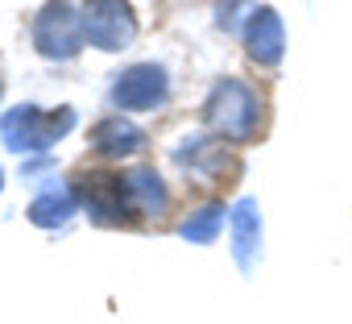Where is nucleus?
<instances>
[{"mask_svg": "<svg viewBox=\"0 0 352 324\" xmlns=\"http://www.w3.org/2000/svg\"><path fill=\"white\" fill-rule=\"evenodd\" d=\"M224 204H204V208H195L183 225H179V237L183 241H191V245H208V241H216V233L224 229Z\"/></svg>", "mask_w": 352, "mask_h": 324, "instance_id": "nucleus-13", "label": "nucleus"}, {"mask_svg": "<svg viewBox=\"0 0 352 324\" xmlns=\"http://www.w3.org/2000/svg\"><path fill=\"white\" fill-rule=\"evenodd\" d=\"M174 162L183 171H191L199 183H220L224 175H236V158H228V150L220 141H208V137H183L174 145Z\"/></svg>", "mask_w": 352, "mask_h": 324, "instance_id": "nucleus-6", "label": "nucleus"}, {"mask_svg": "<svg viewBox=\"0 0 352 324\" xmlns=\"http://www.w3.org/2000/svg\"><path fill=\"white\" fill-rule=\"evenodd\" d=\"M75 212H79V196H75V188H67V183H50L42 196H34V204H30L25 216H30L38 229H58V225H67Z\"/></svg>", "mask_w": 352, "mask_h": 324, "instance_id": "nucleus-12", "label": "nucleus"}, {"mask_svg": "<svg viewBox=\"0 0 352 324\" xmlns=\"http://www.w3.org/2000/svg\"><path fill=\"white\" fill-rule=\"evenodd\" d=\"M120 188H124V204H129L133 216H162L166 212V188H162V175L153 167L124 171Z\"/></svg>", "mask_w": 352, "mask_h": 324, "instance_id": "nucleus-11", "label": "nucleus"}, {"mask_svg": "<svg viewBox=\"0 0 352 324\" xmlns=\"http://www.w3.org/2000/svg\"><path fill=\"white\" fill-rule=\"evenodd\" d=\"M0 92H5V83H0Z\"/></svg>", "mask_w": 352, "mask_h": 324, "instance_id": "nucleus-16", "label": "nucleus"}, {"mask_svg": "<svg viewBox=\"0 0 352 324\" xmlns=\"http://www.w3.org/2000/svg\"><path fill=\"white\" fill-rule=\"evenodd\" d=\"M216 13H220V26H236V13H241V5H220Z\"/></svg>", "mask_w": 352, "mask_h": 324, "instance_id": "nucleus-14", "label": "nucleus"}, {"mask_svg": "<svg viewBox=\"0 0 352 324\" xmlns=\"http://www.w3.org/2000/svg\"><path fill=\"white\" fill-rule=\"evenodd\" d=\"M0 192H5V171H0Z\"/></svg>", "mask_w": 352, "mask_h": 324, "instance_id": "nucleus-15", "label": "nucleus"}, {"mask_svg": "<svg viewBox=\"0 0 352 324\" xmlns=\"http://www.w3.org/2000/svg\"><path fill=\"white\" fill-rule=\"evenodd\" d=\"M170 92V79L157 63H133L116 75L112 83V104L120 112H145V108H157Z\"/></svg>", "mask_w": 352, "mask_h": 324, "instance_id": "nucleus-5", "label": "nucleus"}, {"mask_svg": "<svg viewBox=\"0 0 352 324\" xmlns=\"http://www.w3.org/2000/svg\"><path fill=\"white\" fill-rule=\"evenodd\" d=\"M83 208L96 225H129L133 212L124 204V188H120V175H87L83 179Z\"/></svg>", "mask_w": 352, "mask_h": 324, "instance_id": "nucleus-8", "label": "nucleus"}, {"mask_svg": "<svg viewBox=\"0 0 352 324\" xmlns=\"http://www.w3.org/2000/svg\"><path fill=\"white\" fill-rule=\"evenodd\" d=\"M75 125H79V117H75L71 104H63L54 112H42L34 104H17V108H9L0 117V141L9 150H17V154H42L58 137H67Z\"/></svg>", "mask_w": 352, "mask_h": 324, "instance_id": "nucleus-2", "label": "nucleus"}, {"mask_svg": "<svg viewBox=\"0 0 352 324\" xmlns=\"http://www.w3.org/2000/svg\"><path fill=\"white\" fill-rule=\"evenodd\" d=\"M204 121L208 129L220 137V141H232V145H245L257 137V125H261V100L249 83L241 79H220L212 92H208V104H204Z\"/></svg>", "mask_w": 352, "mask_h": 324, "instance_id": "nucleus-1", "label": "nucleus"}, {"mask_svg": "<svg viewBox=\"0 0 352 324\" xmlns=\"http://www.w3.org/2000/svg\"><path fill=\"white\" fill-rule=\"evenodd\" d=\"M83 38L104 50V54H116L124 46H133L137 38V17L129 5H120V0H96V5L83 9Z\"/></svg>", "mask_w": 352, "mask_h": 324, "instance_id": "nucleus-4", "label": "nucleus"}, {"mask_svg": "<svg viewBox=\"0 0 352 324\" xmlns=\"http://www.w3.org/2000/svg\"><path fill=\"white\" fill-rule=\"evenodd\" d=\"M245 50L257 67H278L282 63V50H286V30H282V17L278 9L261 5L249 13V26H245Z\"/></svg>", "mask_w": 352, "mask_h": 324, "instance_id": "nucleus-7", "label": "nucleus"}, {"mask_svg": "<svg viewBox=\"0 0 352 324\" xmlns=\"http://www.w3.org/2000/svg\"><path fill=\"white\" fill-rule=\"evenodd\" d=\"M91 150H96L100 158H129V154L145 150V133H141L124 112H116V117L96 121V129H91Z\"/></svg>", "mask_w": 352, "mask_h": 324, "instance_id": "nucleus-10", "label": "nucleus"}, {"mask_svg": "<svg viewBox=\"0 0 352 324\" xmlns=\"http://www.w3.org/2000/svg\"><path fill=\"white\" fill-rule=\"evenodd\" d=\"M83 9L75 5H46L34 17V46L50 63H71L83 50Z\"/></svg>", "mask_w": 352, "mask_h": 324, "instance_id": "nucleus-3", "label": "nucleus"}, {"mask_svg": "<svg viewBox=\"0 0 352 324\" xmlns=\"http://www.w3.org/2000/svg\"><path fill=\"white\" fill-rule=\"evenodd\" d=\"M228 225H232V258L245 274H253L257 258H261V208L253 196H241L228 208Z\"/></svg>", "mask_w": 352, "mask_h": 324, "instance_id": "nucleus-9", "label": "nucleus"}]
</instances>
